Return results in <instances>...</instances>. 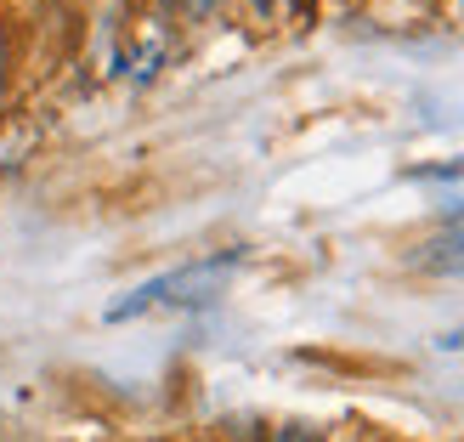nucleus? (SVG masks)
<instances>
[{
	"instance_id": "obj_1",
	"label": "nucleus",
	"mask_w": 464,
	"mask_h": 442,
	"mask_svg": "<svg viewBox=\"0 0 464 442\" xmlns=\"http://www.w3.org/2000/svg\"><path fill=\"white\" fill-rule=\"evenodd\" d=\"M238 267V255H210V261H193V267H176V272H165V278H148V284H136L125 300H113L108 307V323H125V318H136V312H148V307H198V300H210L221 284H227V272Z\"/></svg>"
},
{
	"instance_id": "obj_2",
	"label": "nucleus",
	"mask_w": 464,
	"mask_h": 442,
	"mask_svg": "<svg viewBox=\"0 0 464 442\" xmlns=\"http://www.w3.org/2000/svg\"><path fill=\"white\" fill-rule=\"evenodd\" d=\"M420 261H425L430 272H464V221H453L442 239H430Z\"/></svg>"
},
{
	"instance_id": "obj_3",
	"label": "nucleus",
	"mask_w": 464,
	"mask_h": 442,
	"mask_svg": "<svg viewBox=\"0 0 464 442\" xmlns=\"http://www.w3.org/2000/svg\"><path fill=\"white\" fill-rule=\"evenodd\" d=\"M277 442H317L312 431H300V426H284V431H277Z\"/></svg>"
},
{
	"instance_id": "obj_4",
	"label": "nucleus",
	"mask_w": 464,
	"mask_h": 442,
	"mask_svg": "<svg viewBox=\"0 0 464 442\" xmlns=\"http://www.w3.org/2000/svg\"><path fill=\"white\" fill-rule=\"evenodd\" d=\"M216 6H221V0H188V12H193V17H204V12H216Z\"/></svg>"
},
{
	"instance_id": "obj_5",
	"label": "nucleus",
	"mask_w": 464,
	"mask_h": 442,
	"mask_svg": "<svg viewBox=\"0 0 464 442\" xmlns=\"http://www.w3.org/2000/svg\"><path fill=\"white\" fill-rule=\"evenodd\" d=\"M442 346H448V352H464V329H453V335H442Z\"/></svg>"
},
{
	"instance_id": "obj_6",
	"label": "nucleus",
	"mask_w": 464,
	"mask_h": 442,
	"mask_svg": "<svg viewBox=\"0 0 464 442\" xmlns=\"http://www.w3.org/2000/svg\"><path fill=\"white\" fill-rule=\"evenodd\" d=\"M249 6H255V12H272V0H249Z\"/></svg>"
}]
</instances>
